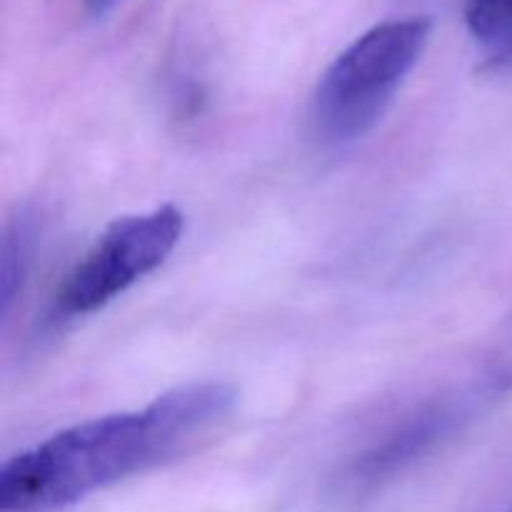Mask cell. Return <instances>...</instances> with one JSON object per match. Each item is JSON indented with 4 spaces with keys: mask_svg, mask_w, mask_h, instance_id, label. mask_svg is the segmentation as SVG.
<instances>
[{
    "mask_svg": "<svg viewBox=\"0 0 512 512\" xmlns=\"http://www.w3.org/2000/svg\"><path fill=\"white\" fill-rule=\"evenodd\" d=\"M115 3H118V0H83L85 10H88L93 18H105V15L115 8Z\"/></svg>",
    "mask_w": 512,
    "mask_h": 512,
    "instance_id": "52a82bcc",
    "label": "cell"
},
{
    "mask_svg": "<svg viewBox=\"0 0 512 512\" xmlns=\"http://www.w3.org/2000/svg\"><path fill=\"white\" fill-rule=\"evenodd\" d=\"M455 413L450 405H430L420 413L410 415L403 425L393 430L383 443L370 448L355 465L358 483H380L398 470L408 468L418 458H423L438 440H443L455 425Z\"/></svg>",
    "mask_w": 512,
    "mask_h": 512,
    "instance_id": "277c9868",
    "label": "cell"
},
{
    "mask_svg": "<svg viewBox=\"0 0 512 512\" xmlns=\"http://www.w3.org/2000/svg\"><path fill=\"white\" fill-rule=\"evenodd\" d=\"M183 230V210L175 205H160L110 223L60 283L50 310L55 323L105 308L130 285L158 270L180 243Z\"/></svg>",
    "mask_w": 512,
    "mask_h": 512,
    "instance_id": "3957f363",
    "label": "cell"
},
{
    "mask_svg": "<svg viewBox=\"0 0 512 512\" xmlns=\"http://www.w3.org/2000/svg\"><path fill=\"white\" fill-rule=\"evenodd\" d=\"M430 30L420 15L385 20L330 63L313 98V123L325 143H353L375 128L423 55Z\"/></svg>",
    "mask_w": 512,
    "mask_h": 512,
    "instance_id": "7a4b0ae2",
    "label": "cell"
},
{
    "mask_svg": "<svg viewBox=\"0 0 512 512\" xmlns=\"http://www.w3.org/2000/svg\"><path fill=\"white\" fill-rule=\"evenodd\" d=\"M228 383L203 380L163 393L135 413L65 428L0 470V510L65 508L125 478L173 463L213 438L235 410Z\"/></svg>",
    "mask_w": 512,
    "mask_h": 512,
    "instance_id": "6da1fadb",
    "label": "cell"
},
{
    "mask_svg": "<svg viewBox=\"0 0 512 512\" xmlns=\"http://www.w3.org/2000/svg\"><path fill=\"white\" fill-rule=\"evenodd\" d=\"M30 255V230L25 223H18L15 228L8 230L3 245V308L10 310L15 293H18V283L25 275V265H28Z\"/></svg>",
    "mask_w": 512,
    "mask_h": 512,
    "instance_id": "8992f818",
    "label": "cell"
},
{
    "mask_svg": "<svg viewBox=\"0 0 512 512\" xmlns=\"http://www.w3.org/2000/svg\"><path fill=\"white\" fill-rule=\"evenodd\" d=\"M465 23L495 68L512 65V0H468Z\"/></svg>",
    "mask_w": 512,
    "mask_h": 512,
    "instance_id": "5b68a950",
    "label": "cell"
}]
</instances>
